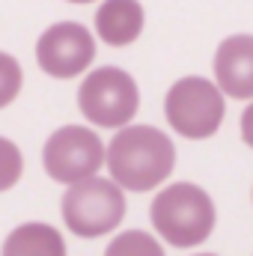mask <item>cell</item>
Listing matches in <instances>:
<instances>
[{
  "label": "cell",
  "mask_w": 253,
  "mask_h": 256,
  "mask_svg": "<svg viewBox=\"0 0 253 256\" xmlns=\"http://www.w3.org/2000/svg\"><path fill=\"white\" fill-rule=\"evenodd\" d=\"M68 3H92V0H68Z\"/></svg>",
  "instance_id": "9a60e30c"
},
{
  "label": "cell",
  "mask_w": 253,
  "mask_h": 256,
  "mask_svg": "<svg viewBox=\"0 0 253 256\" xmlns=\"http://www.w3.org/2000/svg\"><path fill=\"white\" fill-rule=\"evenodd\" d=\"M104 256H164V248L155 242V236L143 230H128L108 244Z\"/></svg>",
  "instance_id": "8fae6325"
},
{
  "label": "cell",
  "mask_w": 253,
  "mask_h": 256,
  "mask_svg": "<svg viewBox=\"0 0 253 256\" xmlns=\"http://www.w3.org/2000/svg\"><path fill=\"white\" fill-rule=\"evenodd\" d=\"M126 218V196L114 179L86 176L72 182L63 196V220L66 226L80 238H98L114 232Z\"/></svg>",
  "instance_id": "3957f363"
},
{
  "label": "cell",
  "mask_w": 253,
  "mask_h": 256,
  "mask_svg": "<svg viewBox=\"0 0 253 256\" xmlns=\"http://www.w3.org/2000/svg\"><path fill=\"white\" fill-rule=\"evenodd\" d=\"M164 114L176 134H182L188 140H206L220 128L224 114H226V102H224V92L218 90V84H212L208 78L190 74V78H179L167 90Z\"/></svg>",
  "instance_id": "277c9868"
},
{
  "label": "cell",
  "mask_w": 253,
  "mask_h": 256,
  "mask_svg": "<svg viewBox=\"0 0 253 256\" xmlns=\"http://www.w3.org/2000/svg\"><path fill=\"white\" fill-rule=\"evenodd\" d=\"M78 108L92 126L122 128L140 108V92L128 72L116 66H102L84 78L78 90Z\"/></svg>",
  "instance_id": "5b68a950"
},
{
  "label": "cell",
  "mask_w": 253,
  "mask_h": 256,
  "mask_svg": "<svg viewBox=\"0 0 253 256\" xmlns=\"http://www.w3.org/2000/svg\"><path fill=\"white\" fill-rule=\"evenodd\" d=\"M96 33L114 48L131 45L143 33V6L137 0H104L96 9Z\"/></svg>",
  "instance_id": "9c48e42d"
},
{
  "label": "cell",
  "mask_w": 253,
  "mask_h": 256,
  "mask_svg": "<svg viewBox=\"0 0 253 256\" xmlns=\"http://www.w3.org/2000/svg\"><path fill=\"white\" fill-rule=\"evenodd\" d=\"M96 60V39L78 21L51 24L36 42V63L51 78H78Z\"/></svg>",
  "instance_id": "52a82bcc"
},
{
  "label": "cell",
  "mask_w": 253,
  "mask_h": 256,
  "mask_svg": "<svg viewBox=\"0 0 253 256\" xmlns=\"http://www.w3.org/2000/svg\"><path fill=\"white\" fill-rule=\"evenodd\" d=\"M242 137H244V143L253 149V102L244 108V114H242Z\"/></svg>",
  "instance_id": "5bb4252c"
},
{
  "label": "cell",
  "mask_w": 253,
  "mask_h": 256,
  "mask_svg": "<svg viewBox=\"0 0 253 256\" xmlns=\"http://www.w3.org/2000/svg\"><path fill=\"white\" fill-rule=\"evenodd\" d=\"M149 218H152L155 232L167 244L194 248V244H202L212 236L218 212H214L212 196L200 185L176 182V185H167L152 200Z\"/></svg>",
  "instance_id": "7a4b0ae2"
},
{
  "label": "cell",
  "mask_w": 253,
  "mask_h": 256,
  "mask_svg": "<svg viewBox=\"0 0 253 256\" xmlns=\"http://www.w3.org/2000/svg\"><path fill=\"white\" fill-rule=\"evenodd\" d=\"M3 256H66V242L51 224H21L6 236Z\"/></svg>",
  "instance_id": "30bf717a"
},
{
  "label": "cell",
  "mask_w": 253,
  "mask_h": 256,
  "mask_svg": "<svg viewBox=\"0 0 253 256\" xmlns=\"http://www.w3.org/2000/svg\"><path fill=\"white\" fill-rule=\"evenodd\" d=\"M21 173H24L21 149H18L12 140L0 137V194L9 191V188H15L18 179H21Z\"/></svg>",
  "instance_id": "4fadbf2b"
},
{
  "label": "cell",
  "mask_w": 253,
  "mask_h": 256,
  "mask_svg": "<svg viewBox=\"0 0 253 256\" xmlns=\"http://www.w3.org/2000/svg\"><path fill=\"white\" fill-rule=\"evenodd\" d=\"M110 179L126 191H152L176 167L173 140L152 126H122L104 149Z\"/></svg>",
  "instance_id": "6da1fadb"
},
{
  "label": "cell",
  "mask_w": 253,
  "mask_h": 256,
  "mask_svg": "<svg viewBox=\"0 0 253 256\" xmlns=\"http://www.w3.org/2000/svg\"><path fill=\"white\" fill-rule=\"evenodd\" d=\"M196 256H214V254H196Z\"/></svg>",
  "instance_id": "2e32d148"
},
{
  "label": "cell",
  "mask_w": 253,
  "mask_h": 256,
  "mask_svg": "<svg viewBox=\"0 0 253 256\" xmlns=\"http://www.w3.org/2000/svg\"><path fill=\"white\" fill-rule=\"evenodd\" d=\"M21 84H24L21 63H18L12 54L0 51V110L18 98V92H21Z\"/></svg>",
  "instance_id": "7c38bea8"
},
{
  "label": "cell",
  "mask_w": 253,
  "mask_h": 256,
  "mask_svg": "<svg viewBox=\"0 0 253 256\" xmlns=\"http://www.w3.org/2000/svg\"><path fill=\"white\" fill-rule=\"evenodd\" d=\"M214 80L224 96L253 98V36L238 33L220 42L214 54Z\"/></svg>",
  "instance_id": "ba28073f"
},
{
  "label": "cell",
  "mask_w": 253,
  "mask_h": 256,
  "mask_svg": "<svg viewBox=\"0 0 253 256\" xmlns=\"http://www.w3.org/2000/svg\"><path fill=\"white\" fill-rule=\"evenodd\" d=\"M42 164L54 182H63V185L80 182L102 170L104 143L92 128L63 126L48 137V143L42 149Z\"/></svg>",
  "instance_id": "8992f818"
}]
</instances>
